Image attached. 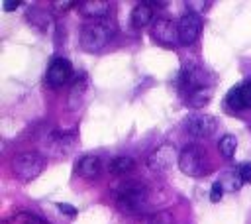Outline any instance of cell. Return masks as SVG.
Instances as JSON below:
<instances>
[{
    "instance_id": "cell-16",
    "label": "cell",
    "mask_w": 251,
    "mask_h": 224,
    "mask_svg": "<svg viewBox=\"0 0 251 224\" xmlns=\"http://www.w3.org/2000/svg\"><path fill=\"white\" fill-rule=\"evenodd\" d=\"M86 88H88V77H86L84 73H80L78 79L71 84V90H69L67 102H69V108H71V110H75V108L80 106V102H82V98H84V94H86Z\"/></svg>"
},
{
    "instance_id": "cell-10",
    "label": "cell",
    "mask_w": 251,
    "mask_h": 224,
    "mask_svg": "<svg viewBox=\"0 0 251 224\" xmlns=\"http://www.w3.org/2000/svg\"><path fill=\"white\" fill-rule=\"evenodd\" d=\"M180 86L190 94L192 90H198V88H204L208 86V75L202 67L198 65H186L182 71H180Z\"/></svg>"
},
{
    "instance_id": "cell-9",
    "label": "cell",
    "mask_w": 251,
    "mask_h": 224,
    "mask_svg": "<svg viewBox=\"0 0 251 224\" xmlns=\"http://www.w3.org/2000/svg\"><path fill=\"white\" fill-rule=\"evenodd\" d=\"M186 132L194 138H210L216 128H218V122L214 116L210 114H192L186 118V124H184Z\"/></svg>"
},
{
    "instance_id": "cell-20",
    "label": "cell",
    "mask_w": 251,
    "mask_h": 224,
    "mask_svg": "<svg viewBox=\"0 0 251 224\" xmlns=\"http://www.w3.org/2000/svg\"><path fill=\"white\" fill-rule=\"evenodd\" d=\"M212 98V90H210V86H204V88H198V90H192L190 94H188V102L192 104V106H204L208 100Z\"/></svg>"
},
{
    "instance_id": "cell-11",
    "label": "cell",
    "mask_w": 251,
    "mask_h": 224,
    "mask_svg": "<svg viewBox=\"0 0 251 224\" xmlns=\"http://www.w3.org/2000/svg\"><path fill=\"white\" fill-rule=\"evenodd\" d=\"M226 106L231 110H247L251 108V81H245L233 86L226 94Z\"/></svg>"
},
{
    "instance_id": "cell-12",
    "label": "cell",
    "mask_w": 251,
    "mask_h": 224,
    "mask_svg": "<svg viewBox=\"0 0 251 224\" xmlns=\"http://www.w3.org/2000/svg\"><path fill=\"white\" fill-rule=\"evenodd\" d=\"M47 151H51L53 155H67V151H71L76 145V138L75 134H51L47 136Z\"/></svg>"
},
{
    "instance_id": "cell-2",
    "label": "cell",
    "mask_w": 251,
    "mask_h": 224,
    "mask_svg": "<svg viewBox=\"0 0 251 224\" xmlns=\"http://www.w3.org/2000/svg\"><path fill=\"white\" fill-rule=\"evenodd\" d=\"M114 31L108 24H102V22H92V24H86L80 31V45L84 51H100L104 49L110 39H112Z\"/></svg>"
},
{
    "instance_id": "cell-13",
    "label": "cell",
    "mask_w": 251,
    "mask_h": 224,
    "mask_svg": "<svg viewBox=\"0 0 251 224\" xmlns=\"http://www.w3.org/2000/svg\"><path fill=\"white\" fill-rule=\"evenodd\" d=\"M155 22V2H139L131 10V24L135 28H143Z\"/></svg>"
},
{
    "instance_id": "cell-18",
    "label": "cell",
    "mask_w": 251,
    "mask_h": 224,
    "mask_svg": "<svg viewBox=\"0 0 251 224\" xmlns=\"http://www.w3.org/2000/svg\"><path fill=\"white\" fill-rule=\"evenodd\" d=\"M27 22H31V26L39 28L41 31H47V29H49V26L53 24V20H51L49 12L39 10V8H29V10H27Z\"/></svg>"
},
{
    "instance_id": "cell-15",
    "label": "cell",
    "mask_w": 251,
    "mask_h": 224,
    "mask_svg": "<svg viewBox=\"0 0 251 224\" xmlns=\"http://www.w3.org/2000/svg\"><path fill=\"white\" fill-rule=\"evenodd\" d=\"M75 169H76V173L82 179H94V177H98V173L102 169V163H100V157L98 155H82L76 161Z\"/></svg>"
},
{
    "instance_id": "cell-6",
    "label": "cell",
    "mask_w": 251,
    "mask_h": 224,
    "mask_svg": "<svg viewBox=\"0 0 251 224\" xmlns=\"http://www.w3.org/2000/svg\"><path fill=\"white\" fill-rule=\"evenodd\" d=\"M151 35L157 43L165 45V47H175L180 45L178 39V26L169 20V18H155V22L151 24Z\"/></svg>"
},
{
    "instance_id": "cell-5",
    "label": "cell",
    "mask_w": 251,
    "mask_h": 224,
    "mask_svg": "<svg viewBox=\"0 0 251 224\" xmlns=\"http://www.w3.org/2000/svg\"><path fill=\"white\" fill-rule=\"evenodd\" d=\"M175 163H178V153H176V147L169 141L157 145L147 157V165L155 173H167L169 169H173Z\"/></svg>"
},
{
    "instance_id": "cell-8",
    "label": "cell",
    "mask_w": 251,
    "mask_h": 224,
    "mask_svg": "<svg viewBox=\"0 0 251 224\" xmlns=\"http://www.w3.org/2000/svg\"><path fill=\"white\" fill-rule=\"evenodd\" d=\"M178 26V39L180 45H190L198 39L200 31H202V18L194 12H186L182 14V18L176 22Z\"/></svg>"
},
{
    "instance_id": "cell-19",
    "label": "cell",
    "mask_w": 251,
    "mask_h": 224,
    "mask_svg": "<svg viewBox=\"0 0 251 224\" xmlns=\"http://www.w3.org/2000/svg\"><path fill=\"white\" fill-rule=\"evenodd\" d=\"M235 147H237V138L231 136V134H226V136L220 140V143H218V149H220V153H222L226 159L233 157Z\"/></svg>"
},
{
    "instance_id": "cell-14",
    "label": "cell",
    "mask_w": 251,
    "mask_h": 224,
    "mask_svg": "<svg viewBox=\"0 0 251 224\" xmlns=\"http://www.w3.org/2000/svg\"><path fill=\"white\" fill-rule=\"evenodd\" d=\"M78 12L84 18L98 20L110 12V2H106V0H82V2H78Z\"/></svg>"
},
{
    "instance_id": "cell-26",
    "label": "cell",
    "mask_w": 251,
    "mask_h": 224,
    "mask_svg": "<svg viewBox=\"0 0 251 224\" xmlns=\"http://www.w3.org/2000/svg\"><path fill=\"white\" fill-rule=\"evenodd\" d=\"M186 6H188V12H190L192 8H200V12H204V10L210 6V2H188Z\"/></svg>"
},
{
    "instance_id": "cell-1",
    "label": "cell",
    "mask_w": 251,
    "mask_h": 224,
    "mask_svg": "<svg viewBox=\"0 0 251 224\" xmlns=\"http://www.w3.org/2000/svg\"><path fill=\"white\" fill-rule=\"evenodd\" d=\"M118 206L126 212H137L147 202V189L139 181H126L116 189Z\"/></svg>"
},
{
    "instance_id": "cell-25",
    "label": "cell",
    "mask_w": 251,
    "mask_h": 224,
    "mask_svg": "<svg viewBox=\"0 0 251 224\" xmlns=\"http://www.w3.org/2000/svg\"><path fill=\"white\" fill-rule=\"evenodd\" d=\"M57 208H59L61 212L69 214V216H75V214H76V208H75V206H71V204H57Z\"/></svg>"
},
{
    "instance_id": "cell-17",
    "label": "cell",
    "mask_w": 251,
    "mask_h": 224,
    "mask_svg": "<svg viewBox=\"0 0 251 224\" xmlns=\"http://www.w3.org/2000/svg\"><path fill=\"white\" fill-rule=\"evenodd\" d=\"M108 169H110V173H114V175L131 173V171L135 169V159L129 157V155H118V157H114V159L110 161Z\"/></svg>"
},
{
    "instance_id": "cell-22",
    "label": "cell",
    "mask_w": 251,
    "mask_h": 224,
    "mask_svg": "<svg viewBox=\"0 0 251 224\" xmlns=\"http://www.w3.org/2000/svg\"><path fill=\"white\" fill-rule=\"evenodd\" d=\"M51 6H53V10H57V12H67V10H71L73 6H78L76 2H73V0H55V2H51Z\"/></svg>"
},
{
    "instance_id": "cell-24",
    "label": "cell",
    "mask_w": 251,
    "mask_h": 224,
    "mask_svg": "<svg viewBox=\"0 0 251 224\" xmlns=\"http://www.w3.org/2000/svg\"><path fill=\"white\" fill-rule=\"evenodd\" d=\"M237 175H239V179H241L243 183H251V163H243V165H239Z\"/></svg>"
},
{
    "instance_id": "cell-7",
    "label": "cell",
    "mask_w": 251,
    "mask_h": 224,
    "mask_svg": "<svg viewBox=\"0 0 251 224\" xmlns=\"http://www.w3.org/2000/svg\"><path fill=\"white\" fill-rule=\"evenodd\" d=\"M73 77V63L67 57H55L45 73V83L53 88H61L63 84H67Z\"/></svg>"
},
{
    "instance_id": "cell-21",
    "label": "cell",
    "mask_w": 251,
    "mask_h": 224,
    "mask_svg": "<svg viewBox=\"0 0 251 224\" xmlns=\"http://www.w3.org/2000/svg\"><path fill=\"white\" fill-rule=\"evenodd\" d=\"M12 224H47V222H43L39 216H35V214H29V212H20V214H16L14 218H12Z\"/></svg>"
},
{
    "instance_id": "cell-27",
    "label": "cell",
    "mask_w": 251,
    "mask_h": 224,
    "mask_svg": "<svg viewBox=\"0 0 251 224\" xmlns=\"http://www.w3.org/2000/svg\"><path fill=\"white\" fill-rule=\"evenodd\" d=\"M18 6H20V2H18V0H6V2H4V10H6V12L16 10Z\"/></svg>"
},
{
    "instance_id": "cell-4",
    "label": "cell",
    "mask_w": 251,
    "mask_h": 224,
    "mask_svg": "<svg viewBox=\"0 0 251 224\" xmlns=\"http://www.w3.org/2000/svg\"><path fill=\"white\" fill-rule=\"evenodd\" d=\"M45 167V157L33 151H24L18 153L12 159V173L20 179V181H31L35 179Z\"/></svg>"
},
{
    "instance_id": "cell-23",
    "label": "cell",
    "mask_w": 251,
    "mask_h": 224,
    "mask_svg": "<svg viewBox=\"0 0 251 224\" xmlns=\"http://www.w3.org/2000/svg\"><path fill=\"white\" fill-rule=\"evenodd\" d=\"M222 195H224V185H222V181H216L212 185V189H210V200L212 202H218L222 198Z\"/></svg>"
},
{
    "instance_id": "cell-3",
    "label": "cell",
    "mask_w": 251,
    "mask_h": 224,
    "mask_svg": "<svg viewBox=\"0 0 251 224\" xmlns=\"http://www.w3.org/2000/svg\"><path fill=\"white\" fill-rule=\"evenodd\" d=\"M178 167L188 177H200V175H204L208 171L206 151L200 145H196V143L184 145L182 151L178 153Z\"/></svg>"
}]
</instances>
